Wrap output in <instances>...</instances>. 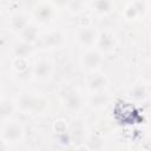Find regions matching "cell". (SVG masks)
Listing matches in <instances>:
<instances>
[{"instance_id":"5","label":"cell","mask_w":151,"mask_h":151,"mask_svg":"<svg viewBox=\"0 0 151 151\" xmlns=\"http://www.w3.org/2000/svg\"><path fill=\"white\" fill-rule=\"evenodd\" d=\"M60 104L68 113H78L86 105V97L78 88H65L60 92Z\"/></svg>"},{"instance_id":"12","label":"cell","mask_w":151,"mask_h":151,"mask_svg":"<svg viewBox=\"0 0 151 151\" xmlns=\"http://www.w3.org/2000/svg\"><path fill=\"white\" fill-rule=\"evenodd\" d=\"M116 46H117V37L112 31L105 29V31L99 32V37H98V41H97L96 47L103 54L113 52Z\"/></svg>"},{"instance_id":"4","label":"cell","mask_w":151,"mask_h":151,"mask_svg":"<svg viewBox=\"0 0 151 151\" xmlns=\"http://www.w3.org/2000/svg\"><path fill=\"white\" fill-rule=\"evenodd\" d=\"M45 51H55L67 44V32L61 27H52L41 33L39 42Z\"/></svg>"},{"instance_id":"17","label":"cell","mask_w":151,"mask_h":151,"mask_svg":"<svg viewBox=\"0 0 151 151\" xmlns=\"http://www.w3.org/2000/svg\"><path fill=\"white\" fill-rule=\"evenodd\" d=\"M11 67L12 71L15 73V76H20L24 77L27 73L31 76V71H32V64L29 63L28 58H12V63H11Z\"/></svg>"},{"instance_id":"6","label":"cell","mask_w":151,"mask_h":151,"mask_svg":"<svg viewBox=\"0 0 151 151\" xmlns=\"http://www.w3.org/2000/svg\"><path fill=\"white\" fill-rule=\"evenodd\" d=\"M99 32L100 31L91 24L78 26L74 28V32H73L74 42L83 50L96 47L98 37H99Z\"/></svg>"},{"instance_id":"16","label":"cell","mask_w":151,"mask_h":151,"mask_svg":"<svg viewBox=\"0 0 151 151\" xmlns=\"http://www.w3.org/2000/svg\"><path fill=\"white\" fill-rule=\"evenodd\" d=\"M127 98L130 100L133 101H144L145 99L149 98V88L146 86L145 83H137L134 85H132L127 93H126Z\"/></svg>"},{"instance_id":"7","label":"cell","mask_w":151,"mask_h":151,"mask_svg":"<svg viewBox=\"0 0 151 151\" xmlns=\"http://www.w3.org/2000/svg\"><path fill=\"white\" fill-rule=\"evenodd\" d=\"M104 63V54L97 48H86L79 55V66L86 73H94L98 72Z\"/></svg>"},{"instance_id":"15","label":"cell","mask_w":151,"mask_h":151,"mask_svg":"<svg viewBox=\"0 0 151 151\" xmlns=\"http://www.w3.org/2000/svg\"><path fill=\"white\" fill-rule=\"evenodd\" d=\"M39 26L35 25L34 22H31L19 35H18V40H21L26 44H29V45H34L37 42H39V39H40V31H39Z\"/></svg>"},{"instance_id":"8","label":"cell","mask_w":151,"mask_h":151,"mask_svg":"<svg viewBox=\"0 0 151 151\" xmlns=\"http://www.w3.org/2000/svg\"><path fill=\"white\" fill-rule=\"evenodd\" d=\"M54 64L47 57H38L32 63L31 78L37 83L50 81L53 77Z\"/></svg>"},{"instance_id":"11","label":"cell","mask_w":151,"mask_h":151,"mask_svg":"<svg viewBox=\"0 0 151 151\" xmlns=\"http://www.w3.org/2000/svg\"><path fill=\"white\" fill-rule=\"evenodd\" d=\"M149 9H150L149 1H130L125 5L123 15L126 20L136 21L144 18Z\"/></svg>"},{"instance_id":"13","label":"cell","mask_w":151,"mask_h":151,"mask_svg":"<svg viewBox=\"0 0 151 151\" xmlns=\"http://www.w3.org/2000/svg\"><path fill=\"white\" fill-rule=\"evenodd\" d=\"M88 9H91L97 17H107L116 9V4L110 0H98L88 2Z\"/></svg>"},{"instance_id":"1","label":"cell","mask_w":151,"mask_h":151,"mask_svg":"<svg viewBox=\"0 0 151 151\" xmlns=\"http://www.w3.org/2000/svg\"><path fill=\"white\" fill-rule=\"evenodd\" d=\"M14 100L17 110L22 114H39L46 111L48 106L47 98L35 91L20 92Z\"/></svg>"},{"instance_id":"21","label":"cell","mask_w":151,"mask_h":151,"mask_svg":"<svg viewBox=\"0 0 151 151\" xmlns=\"http://www.w3.org/2000/svg\"><path fill=\"white\" fill-rule=\"evenodd\" d=\"M63 151H79V149L77 146H68V147H65Z\"/></svg>"},{"instance_id":"18","label":"cell","mask_w":151,"mask_h":151,"mask_svg":"<svg viewBox=\"0 0 151 151\" xmlns=\"http://www.w3.org/2000/svg\"><path fill=\"white\" fill-rule=\"evenodd\" d=\"M60 6H63V8L70 15L73 17H80L88 9V2L85 1H67V2H63Z\"/></svg>"},{"instance_id":"2","label":"cell","mask_w":151,"mask_h":151,"mask_svg":"<svg viewBox=\"0 0 151 151\" xmlns=\"http://www.w3.org/2000/svg\"><path fill=\"white\" fill-rule=\"evenodd\" d=\"M58 9H59V5L55 2L39 1L35 2L31 8L29 17L32 19V22H34L39 27L47 26L54 20Z\"/></svg>"},{"instance_id":"14","label":"cell","mask_w":151,"mask_h":151,"mask_svg":"<svg viewBox=\"0 0 151 151\" xmlns=\"http://www.w3.org/2000/svg\"><path fill=\"white\" fill-rule=\"evenodd\" d=\"M110 96L109 93L101 92V93H97V94H88V97L86 98V105L96 111H100L107 107V105L110 104Z\"/></svg>"},{"instance_id":"3","label":"cell","mask_w":151,"mask_h":151,"mask_svg":"<svg viewBox=\"0 0 151 151\" xmlns=\"http://www.w3.org/2000/svg\"><path fill=\"white\" fill-rule=\"evenodd\" d=\"M25 126L15 119H8L5 122H1V142L5 145H17L20 144L25 139Z\"/></svg>"},{"instance_id":"10","label":"cell","mask_w":151,"mask_h":151,"mask_svg":"<svg viewBox=\"0 0 151 151\" xmlns=\"http://www.w3.org/2000/svg\"><path fill=\"white\" fill-rule=\"evenodd\" d=\"M31 22H32V19L29 14L20 9H15L11 12L8 15V20H7L8 29L13 34H17V35H19Z\"/></svg>"},{"instance_id":"20","label":"cell","mask_w":151,"mask_h":151,"mask_svg":"<svg viewBox=\"0 0 151 151\" xmlns=\"http://www.w3.org/2000/svg\"><path fill=\"white\" fill-rule=\"evenodd\" d=\"M15 111H18L17 105H15V100L2 97L1 98V122L12 119V116Z\"/></svg>"},{"instance_id":"19","label":"cell","mask_w":151,"mask_h":151,"mask_svg":"<svg viewBox=\"0 0 151 151\" xmlns=\"http://www.w3.org/2000/svg\"><path fill=\"white\" fill-rule=\"evenodd\" d=\"M12 58H29L33 52V45L26 44L21 40H18L12 45Z\"/></svg>"},{"instance_id":"9","label":"cell","mask_w":151,"mask_h":151,"mask_svg":"<svg viewBox=\"0 0 151 151\" xmlns=\"http://www.w3.org/2000/svg\"><path fill=\"white\" fill-rule=\"evenodd\" d=\"M110 80L106 74L101 72L90 73L85 80V91L87 94H97L105 92L109 87Z\"/></svg>"}]
</instances>
